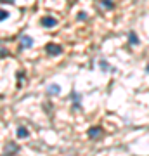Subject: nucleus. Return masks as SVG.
Returning <instances> with one entry per match:
<instances>
[{
    "label": "nucleus",
    "instance_id": "nucleus-1",
    "mask_svg": "<svg viewBox=\"0 0 149 156\" xmlns=\"http://www.w3.org/2000/svg\"><path fill=\"white\" fill-rule=\"evenodd\" d=\"M45 52H47L50 57L61 56V54H62V47H61L59 44H54V42H50V44L45 45Z\"/></svg>",
    "mask_w": 149,
    "mask_h": 156
},
{
    "label": "nucleus",
    "instance_id": "nucleus-2",
    "mask_svg": "<svg viewBox=\"0 0 149 156\" xmlns=\"http://www.w3.org/2000/svg\"><path fill=\"white\" fill-rule=\"evenodd\" d=\"M35 44V40L30 37V35H23L21 40H19V50H26L30 49V47H33Z\"/></svg>",
    "mask_w": 149,
    "mask_h": 156
},
{
    "label": "nucleus",
    "instance_id": "nucleus-3",
    "mask_svg": "<svg viewBox=\"0 0 149 156\" xmlns=\"http://www.w3.org/2000/svg\"><path fill=\"white\" fill-rule=\"evenodd\" d=\"M102 134H104V130H102L101 127H90L88 128V132H87L88 139H99Z\"/></svg>",
    "mask_w": 149,
    "mask_h": 156
},
{
    "label": "nucleus",
    "instance_id": "nucleus-4",
    "mask_svg": "<svg viewBox=\"0 0 149 156\" xmlns=\"http://www.w3.org/2000/svg\"><path fill=\"white\" fill-rule=\"evenodd\" d=\"M40 24L45 26V28H54L55 24H57V19H55V17H50V16H45V17L40 19Z\"/></svg>",
    "mask_w": 149,
    "mask_h": 156
},
{
    "label": "nucleus",
    "instance_id": "nucleus-5",
    "mask_svg": "<svg viewBox=\"0 0 149 156\" xmlns=\"http://www.w3.org/2000/svg\"><path fill=\"white\" fill-rule=\"evenodd\" d=\"M61 92V87L57 83H52V85H49L47 87V94H50V95H54V94H59Z\"/></svg>",
    "mask_w": 149,
    "mask_h": 156
},
{
    "label": "nucleus",
    "instance_id": "nucleus-6",
    "mask_svg": "<svg viewBox=\"0 0 149 156\" xmlns=\"http://www.w3.org/2000/svg\"><path fill=\"white\" fill-rule=\"evenodd\" d=\"M128 44L130 45H139V37H137L135 31H130V33H128Z\"/></svg>",
    "mask_w": 149,
    "mask_h": 156
},
{
    "label": "nucleus",
    "instance_id": "nucleus-7",
    "mask_svg": "<svg viewBox=\"0 0 149 156\" xmlns=\"http://www.w3.org/2000/svg\"><path fill=\"white\" fill-rule=\"evenodd\" d=\"M16 135L19 137V139H26L28 135H30V132H28V130H26L24 127H19V128L16 130Z\"/></svg>",
    "mask_w": 149,
    "mask_h": 156
},
{
    "label": "nucleus",
    "instance_id": "nucleus-8",
    "mask_svg": "<svg viewBox=\"0 0 149 156\" xmlns=\"http://www.w3.org/2000/svg\"><path fill=\"white\" fill-rule=\"evenodd\" d=\"M80 99H82V95L73 90L71 92V101H73V104H75V108H80Z\"/></svg>",
    "mask_w": 149,
    "mask_h": 156
},
{
    "label": "nucleus",
    "instance_id": "nucleus-9",
    "mask_svg": "<svg viewBox=\"0 0 149 156\" xmlns=\"http://www.w3.org/2000/svg\"><path fill=\"white\" fill-rule=\"evenodd\" d=\"M17 151H19V147H17L16 144H9L5 147V151H4V153H5V154H16Z\"/></svg>",
    "mask_w": 149,
    "mask_h": 156
},
{
    "label": "nucleus",
    "instance_id": "nucleus-10",
    "mask_svg": "<svg viewBox=\"0 0 149 156\" xmlns=\"http://www.w3.org/2000/svg\"><path fill=\"white\" fill-rule=\"evenodd\" d=\"M101 5L104 7V9H108V11L115 9V4H113V0H101Z\"/></svg>",
    "mask_w": 149,
    "mask_h": 156
},
{
    "label": "nucleus",
    "instance_id": "nucleus-11",
    "mask_svg": "<svg viewBox=\"0 0 149 156\" xmlns=\"http://www.w3.org/2000/svg\"><path fill=\"white\" fill-rule=\"evenodd\" d=\"M87 17H88V16H87V12H83V11H82L80 14H78V21H87Z\"/></svg>",
    "mask_w": 149,
    "mask_h": 156
},
{
    "label": "nucleus",
    "instance_id": "nucleus-12",
    "mask_svg": "<svg viewBox=\"0 0 149 156\" xmlns=\"http://www.w3.org/2000/svg\"><path fill=\"white\" fill-rule=\"evenodd\" d=\"M7 17H9V12H7V11H2V12H0V19H2V21H5Z\"/></svg>",
    "mask_w": 149,
    "mask_h": 156
},
{
    "label": "nucleus",
    "instance_id": "nucleus-13",
    "mask_svg": "<svg viewBox=\"0 0 149 156\" xmlns=\"http://www.w3.org/2000/svg\"><path fill=\"white\" fill-rule=\"evenodd\" d=\"M99 66L102 68V69H109V64H108L106 61H99Z\"/></svg>",
    "mask_w": 149,
    "mask_h": 156
},
{
    "label": "nucleus",
    "instance_id": "nucleus-14",
    "mask_svg": "<svg viewBox=\"0 0 149 156\" xmlns=\"http://www.w3.org/2000/svg\"><path fill=\"white\" fill-rule=\"evenodd\" d=\"M146 71L149 73V62H147V64H146Z\"/></svg>",
    "mask_w": 149,
    "mask_h": 156
}]
</instances>
